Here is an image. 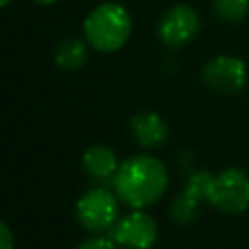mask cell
<instances>
[{
    "label": "cell",
    "mask_w": 249,
    "mask_h": 249,
    "mask_svg": "<svg viewBox=\"0 0 249 249\" xmlns=\"http://www.w3.org/2000/svg\"><path fill=\"white\" fill-rule=\"evenodd\" d=\"M198 214H200V198L193 196L185 189L181 195L175 196V200L171 202V208H169V216L173 218V222L183 224V226L195 222L198 218Z\"/></svg>",
    "instance_id": "cell-11"
},
{
    "label": "cell",
    "mask_w": 249,
    "mask_h": 249,
    "mask_svg": "<svg viewBox=\"0 0 249 249\" xmlns=\"http://www.w3.org/2000/svg\"><path fill=\"white\" fill-rule=\"evenodd\" d=\"M198 14L189 4L171 6L158 23V37L167 47H183L198 33Z\"/></svg>",
    "instance_id": "cell-7"
},
{
    "label": "cell",
    "mask_w": 249,
    "mask_h": 249,
    "mask_svg": "<svg viewBox=\"0 0 249 249\" xmlns=\"http://www.w3.org/2000/svg\"><path fill=\"white\" fill-rule=\"evenodd\" d=\"M82 167L95 181H107V179L113 181L119 169V163H117L115 152L109 146L93 144L82 154Z\"/></svg>",
    "instance_id": "cell-9"
},
{
    "label": "cell",
    "mask_w": 249,
    "mask_h": 249,
    "mask_svg": "<svg viewBox=\"0 0 249 249\" xmlns=\"http://www.w3.org/2000/svg\"><path fill=\"white\" fill-rule=\"evenodd\" d=\"M10 2H12V0H0V6H2V8H6Z\"/></svg>",
    "instance_id": "cell-17"
},
{
    "label": "cell",
    "mask_w": 249,
    "mask_h": 249,
    "mask_svg": "<svg viewBox=\"0 0 249 249\" xmlns=\"http://www.w3.org/2000/svg\"><path fill=\"white\" fill-rule=\"evenodd\" d=\"M130 132L144 148H161L169 138L167 123L154 111L134 113L130 119Z\"/></svg>",
    "instance_id": "cell-8"
},
{
    "label": "cell",
    "mask_w": 249,
    "mask_h": 249,
    "mask_svg": "<svg viewBox=\"0 0 249 249\" xmlns=\"http://www.w3.org/2000/svg\"><path fill=\"white\" fill-rule=\"evenodd\" d=\"M130 31V14L119 2H103L84 19V39L99 53H115L124 47Z\"/></svg>",
    "instance_id": "cell-2"
},
{
    "label": "cell",
    "mask_w": 249,
    "mask_h": 249,
    "mask_svg": "<svg viewBox=\"0 0 249 249\" xmlns=\"http://www.w3.org/2000/svg\"><path fill=\"white\" fill-rule=\"evenodd\" d=\"M167 179V169L158 158L132 156L119 165L113 177V189L121 202L142 210L163 196Z\"/></svg>",
    "instance_id": "cell-1"
},
{
    "label": "cell",
    "mask_w": 249,
    "mask_h": 249,
    "mask_svg": "<svg viewBox=\"0 0 249 249\" xmlns=\"http://www.w3.org/2000/svg\"><path fill=\"white\" fill-rule=\"evenodd\" d=\"M119 196L105 187L86 191L76 202V218L88 231H109L119 216Z\"/></svg>",
    "instance_id": "cell-3"
},
{
    "label": "cell",
    "mask_w": 249,
    "mask_h": 249,
    "mask_svg": "<svg viewBox=\"0 0 249 249\" xmlns=\"http://www.w3.org/2000/svg\"><path fill=\"white\" fill-rule=\"evenodd\" d=\"M208 202L226 214H239L249 206V173L228 167L214 177Z\"/></svg>",
    "instance_id": "cell-4"
},
{
    "label": "cell",
    "mask_w": 249,
    "mask_h": 249,
    "mask_svg": "<svg viewBox=\"0 0 249 249\" xmlns=\"http://www.w3.org/2000/svg\"><path fill=\"white\" fill-rule=\"evenodd\" d=\"M0 249H14V235L8 228V224L0 226Z\"/></svg>",
    "instance_id": "cell-15"
},
{
    "label": "cell",
    "mask_w": 249,
    "mask_h": 249,
    "mask_svg": "<svg viewBox=\"0 0 249 249\" xmlns=\"http://www.w3.org/2000/svg\"><path fill=\"white\" fill-rule=\"evenodd\" d=\"M88 41L78 37H68L60 41L54 49V62L58 68L74 72L80 70L88 60Z\"/></svg>",
    "instance_id": "cell-10"
},
{
    "label": "cell",
    "mask_w": 249,
    "mask_h": 249,
    "mask_svg": "<svg viewBox=\"0 0 249 249\" xmlns=\"http://www.w3.org/2000/svg\"><path fill=\"white\" fill-rule=\"evenodd\" d=\"M109 237L124 249H150L158 239V226L144 210L121 216L109 230Z\"/></svg>",
    "instance_id": "cell-5"
},
{
    "label": "cell",
    "mask_w": 249,
    "mask_h": 249,
    "mask_svg": "<svg viewBox=\"0 0 249 249\" xmlns=\"http://www.w3.org/2000/svg\"><path fill=\"white\" fill-rule=\"evenodd\" d=\"M78 249H119V245H117L111 237L95 235V237H89V239L82 241V243L78 245Z\"/></svg>",
    "instance_id": "cell-14"
},
{
    "label": "cell",
    "mask_w": 249,
    "mask_h": 249,
    "mask_svg": "<svg viewBox=\"0 0 249 249\" xmlns=\"http://www.w3.org/2000/svg\"><path fill=\"white\" fill-rule=\"evenodd\" d=\"M202 80L210 89L218 93H237L247 84V66L237 56L220 54L206 62L202 68Z\"/></svg>",
    "instance_id": "cell-6"
},
{
    "label": "cell",
    "mask_w": 249,
    "mask_h": 249,
    "mask_svg": "<svg viewBox=\"0 0 249 249\" xmlns=\"http://www.w3.org/2000/svg\"><path fill=\"white\" fill-rule=\"evenodd\" d=\"M214 177L210 171L202 169V171H195L189 175L187 183H185V191L191 193L193 196L200 198V200H208V195H210V189H212V183H214Z\"/></svg>",
    "instance_id": "cell-13"
},
{
    "label": "cell",
    "mask_w": 249,
    "mask_h": 249,
    "mask_svg": "<svg viewBox=\"0 0 249 249\" xmlns=\"http://www.w3.org/2000/svg\"><path fill=\"white\" fill-rule=\"evenodd\" d=\"M33 2H37V4H45V6H49V4H54L56 0H33Z\"/></svg>",
    "instance_id": "cell-16"
},
{
    "label": "cell",
    "mask_w": 249,
    "mask_h": 249,
    "mask_svg": "<svg viewBox=\"0 0 249 249\" xmlns=\"http://www.w3.org/2000/svg\"><path fill=\"white\" fill-rule=\"evenodd\" d=\"M214 14L228 23L243 21L249 14V0H214Z\"/></svg>",
    "instance_id": "cell-12"
}]
</instances>
